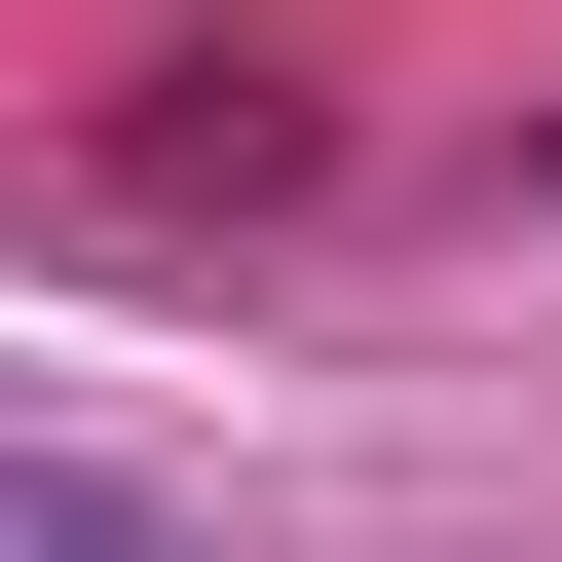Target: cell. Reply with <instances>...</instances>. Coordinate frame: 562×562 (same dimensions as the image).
<instances>
[{
    "label": "cell",
    "mask_w": 562,
    "mask_h": 562,
    "mask_svg": "<svg viewBox=\"0 0 562 562\" xmlns=\"http://www.w3.org/2000/svg\"><path fill=\"white\" fill-rule=\"evenodd\" d=\"M0 562H188V525H113V487H0Z\"/></svg>",
    "instance_id": "obj_1"
}]
</instances>
